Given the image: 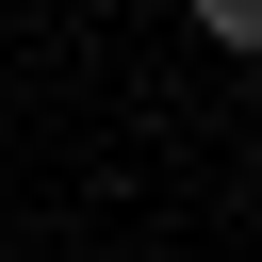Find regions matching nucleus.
I'll return each instance as SVG.
<instances>
[{
    "label": "nucleus",
    "mask_w": 262,
    "mask_h": 262,
    "mask_svg": "<svg viewBox=\"0 0 262 262\" xmlns=\"http://www.w3.org/2000/svg\"><path fill=\"white\" fill-rule=\"evenodd\" d=\"M196 16V49H229V66H262V0H180Z\"/></svg>",
    "instance_id": "nucleus-1"
}]
</instances>
